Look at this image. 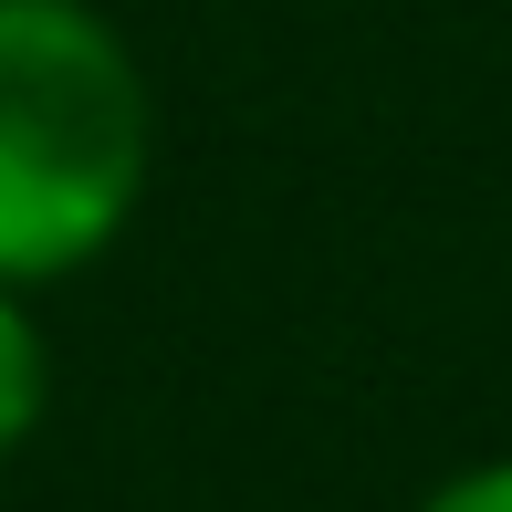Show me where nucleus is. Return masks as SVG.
<instances>
[{"label":"nucleus","mask_w":512,"mask_h":512,"mask_svg":"<svg viewBox=\"0 0 512 512\" xmlns=\"http://www.w3.org/2000/svg\"><path fill=\"white\" fill-rule=\"evenodd\" d=\"M42 408H53V356H42V324L21 304L11 283H0V460L21 450V439L42 429Z\"/></svg>","instance_id":"obj_2"},{"label":"nucleus","mask_w":512,"mask_h":512,"mask_svg":"<svg viewBox=\"0 0 512 512\" xmlns=\"http://www.w3.org/2000/svg\"><path fill=\"white\" fill-rule=\"evenodd\" d=\"M418 512H512V460H481V471H460V481H439Z\"/></svg>","instance_id":"obj_3"},{"label":"nucleus","mask_w":512,"mask_h":512,"mask_svg":"<svg viewBox=\"0 0 512 512\" xmlns=\"http://www.w3.org/2000/svg\"><path fill=\"white\" fill-rule=\"evenodd\" d=\"M157 168V95L95 0H0V283L115 251Z\"/></svg>","instance_id":"obj_1"}]
</instances>
